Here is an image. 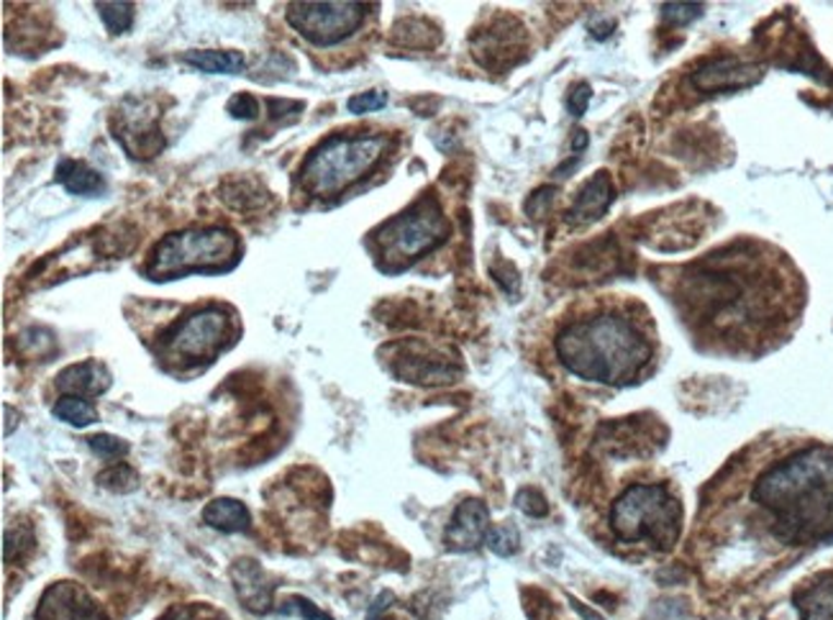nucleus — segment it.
<instances>
[{
    "label": "nucleus",
    "instance_id": "obj_1",
    "mask_svg": "<svg viewBox=\"0 0 833 620\" xmlns=\"http://www.w3.org/2000/svg\"><path fill=\"white\" fill-rule=\"evenodd\" d=\"M833 542V447L816 439L751 443L702 487L690 551L706 580L736 554H795Z\"/></svg>",
    "mask_w": 833,
    "mask_h": 620
},
{
    "label": "nucleus",
    "instance_id": "obj_2",
    "mask_svg": "<svg viewBox=\"0 0 833 620\" xmlns=\"http://www.w3.org/2000/svg\"><path fill=\"white\" fill-rule=\"evenodd\" d=\"M662 290L683 331L708 356L755 360L798 331L808 282L789 254L764 239L736 236L683 265L659 267Z\"/></svg>",
    "mask_w": 833,
    "mask_h": 620
},
{
    "label": "nucleus",
    "instance_id": "obj_3",
    "mask_svg": "<svg viewBox=\"0 0 833 620\" xmlns=\"http://www.w3.org/2000/svg\"><path fill=\"white\" fill-rule=\"evenodd\" d=\"M662 341L641 297L600 293L579 303L554 333V356L567 375L623 390L657 372Z\"/></svg>",
    "mask_w": 833,
    "mask_h": 620
},
{
    "label": "nucleus",
    "instance_id": "obj_4",
    "mask_svg": "<svg viewBox=\"0 0 833 620\" xmlns=\"http://www.w3.org/2000/svg\"><path fill=\"white\" fill-rule=\"evenodd\" d=\"M685 523L683 493L677 479L654 459H628L613 479L600 515V542L623 561L670 557Z\"/></svg>",
    "mask_w": 833,
    "mask_h": 620
},
{
    "label": "nucleus",
    "instance_id": "obj_5",
    "mask_svg": "<svg viewBox=\"0 0 833 620\" xmlns=\"http://www.w3.org/2000/svg\"><path fill=\"white\" fill-rule=\"evenodd\" d=\"M393 149L395 138L390 134H378V131L333 134L303 159L298 185L310 198L333 200L378 172V167L385 162Z\"/></svg>",
    "mask_w": 833,
    "mask_h": 620
},
{
    "label": "nucleus",
    "instance_id": "obj_6",
    "mask_svg": "<svg viewBox=\"0 0 833 620\" xmlns=\"http://www.w3.org/2000/svg\"><path fill=\"white\" fill-rule=\"evenodd\" d=\"M449 233H452V223L441 210L437 195L426 193L413 206L388 218L369 233L367 246L382 272L397 275L439 250Z\"/></svg>",
    "mask_w": 833,
    "mask_h": 620
},
{
    "label": "nucleus",
    "instance_id": "obj_7",
    "mask_svg": "<svg viewBox=\"0 0 833 620\" xmlns=\"http://www.w3.org/2000/svg\"><path fill=\"white\" fill-rule=\"evenodd\" d=\"M242 259L238 236L229 229H185L159 239L149 254L144 275L155 282L175 280L193 272H229Z\"/></svg>",
    "mask_w": 833,
    "mask_h": 620
},
{
    "label": "nucleus",
    "instance_id": "obj_8",
    "mask_svg": "<svg viewBox=\"0 0 833 620\" xmlns=\"http://www.w3.org/2000/svg\"><path fill=\"white\" fill-rule=\"evenodd\" d=\"M231 341V316L221 308L187 313L159 341L162 354L172 356L180 367L211 362Z\"/></svg>",
    "mask_w": 833,
    "mask_h": 620
},
{
    "label": "nucleus",
    "instance_id": "obj_9",
    "mask_svg": "<svg viewBox=\"0 0 833 620\" xmlns=\"http://www.w3.org/2000/svg\"><path fill=\"white\" fill-rule=\"evenodd\" d=\"M367 3H287L285 21L314 47H336L369 16Z\"/></svg>",
    "mask_w": 833,
    "mask_h": 620
},
{
    "label": "nucleus",
    "instance_id": "obj_10",
    "mask_svg": "<svg viewBox=\"0 0 833 620\" xmlns=\"http://www.w3.org/2000/svg\"><path fill=\"white\" fill-rule=\"evenodd\" d=\"M388 369L397 379L421 388H439V385H452L462 377V364L454 354L441 352L418 339L395 341L380 349Z\"/></svg>",
    "mask_w": 833,
    "mask_h": 620
},
{
    "label": "nucleus",
    "instance_id": "obj_11",
    "mask_svg": "<svg viewBox=\"0 0 833 620\" xmlns=\"http://www.w3.org/2000/svg\"><path fill=\"white\" fill-rule=\"evenodd\" d=\"M111 134L132 159H151L164 149L159 108L144 98H126L115 108Z\"/></svg>",
    "mask_w": 833,
    "mask_h": 620
},
{
    "label": "nucleus",
    "instance_id": "obj_12",
    "mask_svg": "<svg viewBox=\"0 0 833 620\" xmlns=\"http://www.w3.org/2000/svg\"><path fill=\"white\" fill-rule=\"evenodd\" d=\"M36 620H108L96 600L75 582H54L41 595Z\"/></svg>",
    "mask_w": 833,
    "mask_h": 620
},
{
    "label": "nucleus",
    "instance_id": "obj_13",
    "mask_svg": "<svg viewBox=\"0 0 833 620\" xmlns=\"http://www.w3.org/2000/svg\"><path fill=\"white\" fill-rule=\"evenodd\" d=\"M764 77V68L757 62H744L738 57H719L695 70L693 85L700 93H726L757 85Z\"/></svg>",
    "mask_w": 833,
    "mask_h": 620
},
{
    "label": "nucleus",
    "instance_id": "obj_14",
    "mask_svg": "<svg viewBox=\"0 0 833 620\" xmlns=\"http://www.w3.org/2000/svg\"><path fill=\"white\" fill-rule=\"evenodd\" d=\"M490 531V510L480 498H467L454 510L446 526V546L452 551H475Z\"/></svg>",
    "mask_w": 833,
    "mask_h": 620
},
{
    "label": "nucleus",
    "instance_id": "obj_15",
    "mask_svg": "<svg viewBox=\"0 0 833 620\" xmlns=\"http://www.w3.org/2000/svg\"><path fill=\"white\" fill-rule=\"evenodd\" d=\"M231 580H234V589L246 610L255 612V616H267L272 610V595L274 587H278V580H272L259 561H234L231 564Z\"/></svg>",
    "mask_w": 833,
    "mask_h": 620
},
{
    "label": "nucleus",
    "instance_id": "obj_16",
    "mask_svg": "<svg viewBox=\"0 0 833 620\" xmlns=\"http://www.w3.org/2000/svg\"><path fill=\"white\" fill-rule=\"evenodd\" d=\"M54 385L57 390L64 392V396L88 400V398L103 396V392L113 385V377L103 364L96 360H88V362L72 364V367L62 369Z\"/></svg>",
    "mask_w": 833,
    "mask_h": 620
},
{
    "label": "nucleus",
    "instance_id": "obj_17",
    "mask_svg": "<svg viewBox=\"0 0 833 620\" xmlns=\"http://www.w3.org/2000/svg\"><path fill=\"white\" fill-rule=\"evenodd\" d=\"M793 603L800 620H833V569L803 582Z\"/></svg>",
    "mask_w": 833,
    "mask_h": 620
},
{
    "label": "nucleus",
    "instance_id": "obj_18",
    "mask_svg": "<svg viewBox=\"0 0 833 620\" xmlns=\"http://www.w3.org/2000/svg\"><path fill=\"white\" fill-rule=\"evenodd\" d=\"M613 200V187L605 172H598L596 178L585 182V187L579 190L575 203L569 208V223L572 226H585L598 221L605 214L608 206Z\"/></svg>",
    "mask_w": 833,
    "mask_h": 620
},
{
    "label": "nucleus",
    "instance_id": "obj_19",
    "mask_svg": "<svg viewBox=\"0 0 833 620\" xmlns=\"http://www.w3.org/2000/svg\"><path fill=\"white\" fill-rule=\"evenodd\" d=\"M203 523L221 534H244L252 526V515L244 502L231 498H216L203 508Z\"/></svg>",
    "mask_w": 833,
    "mask_h": 620
},
{
    "label": "nucleus",
    "instance_id": "obj_20",
    "mask_svg": "<svg viewBox=\"0 0 833 620\" xmlns=\"http://www.w3.org/2000/svg\"><path fill=\"white\" fill-rule=\"evenodd\" d=\"M54 182L68 187L72 195H103L106 178L79 159H62L54 170Z\"/></svg>",
    "mask_w": 833,
    "mask_h": 620
},
{
    "label": "nucleus",
    "instance_id": "obj_21",
    "mask_svg": "<svg viewBox=\"0 0 833 620\" xmlns=\"http://www.w3.org/2000/svg\"><path fill=\"white\" fill-rule=\"evenodd\" d=\"M180 60L208 75H236L244 70V54L234 49H191L180 54Z\"/></svg>",
    "mask_w": 833,
    "mask_h": 620
},
{
    "label": "nucleus",
    "instance_id": "obj_22",
    "mask_svg": "<svg viewBox=\"0 0 833 620\" xmlns=\"http://www.w3.org/2000/svg\"><path fill=\"white\" fill-rule=\"evenodd\" d=\"M52 413H54L57 421L68 423V426H75V428H85V426H90V423L98 421L96 405H93L90 400L75 398V396H62L54 403Z\"/></svg>",
    "mask_w": 833,
    "mask_h": 620
},
{
    "label": "nucleus",
    "instance_id": "obj_23",
    "mask_svg": "<svg viewBox=\"0 0 833 620\" xmlns=\"http://www.w3.org/2000/svg\"><path fill=\"white\" fill-rule=\"evenodd\" d=\"M98 485L113 495H128L139 487V474L128 464H113L98 474Z\"/></svg>",
    "mask_w": 833,
    "mask_h": 620
},
{
    "label": "nucleus",
    "instance_id": "obj_24",
    "mask_svg": "<svg viewBox=\"0 0 833 620\" xmlns=\"http://www.w3.org/2000/svg\"><path fill=\"white\" fill-rule=\"evenodd\" d=\"M98 16L111 34H126L134 24V3H96Z\"/></svg>",
    "mask_w": 833,
    "mask_h": 620
},
{
    "label": "nucleus",
    "instance_id": "obj_25",
    "mask_svg": "<svg viewBox=\"0 0 833 620\" xmlns=\"http://www.w3.org/2000/svg\"><path fill=\"white\" fill-rule=\"evenodd\" d=\"M485 542H488V546L498 554V557H511V554L518 551L520 536H518L516 526H511V523H503V526L490 528Z\"/></svg>",
    "mask_w": 833,
    "mask_h": 620
},
{
    "label": "nucleus",
    "instance_id": "obj_26",
    "mask_svg": "<svg viewBox=\"0 0 833 620\" xmlns=\"http://www.w3.org/2000/svg\"><path fill=\"white\" fill-rule=\"evenodd\" d=\"M159 620H221V612L211 605H172Z\"/></svg>",
    "mask_w": 833,
    "mask_h": 620
},
{
    "label": "nucleus",
    "instance_id": "obj_27",
    "mask_svg": "<svg viewBox=\"0 0 833 620\" xmlns=\"http://www.w3.org/2000/svg\"><path fill=\"white\" fill-rule=\"evenodd\" d=\"M88 447L96 451L98 457L103 459H119L128 451V443L119 439V436H111V434H96L88 439Z\"/></svg>",
    "mask_w": 833,
    "mask_h": 620
},
{
    "label": "nucleus",
    "instance_id": "obj_28",
    "mask_svg": "<svg viewBox=\"0 0 833 620\" xmlns=\"http://www.w3.org/2000/svg\"><path fill=\"white\" fill-rule=\"evenodd\" d=\"M226 111H229L231 119L257 121L259 119V100L249 93H238L226 104Z\"/></svg>",
    "mask_w": 833,
    "mask_h": 620
},
{
    "label": "nucleus",
    "instance_id": "obj_29",
    "mask_svg": "<svg viewBox=\"0 0 833 620\" xmlns=\"http://www.w3.org/2000/svg\"><path fill=\"white\" fill-rule=\"evenodd\" d=\"M385 104H388V93L385 90H367V93L352 95L350 104H346V108H350L354 116H359V113L380 111V108H385Z\"/></svg>",
    "mask_w": 833,
    "mask_h": 620
},
{
    "label": "nucleus",
    "instance_id": "obj_30",
    "mask_svg": "<svg viewBox=\"0 0 833 620\" xmlns=\"http://www.w3.org/2000/svg\"><path fill=\"white\" fill-rule=\"evenodd\" d=\"M280 616H301L303 620H331L321 608H316L314 603L306 597H290L285 605H280Z\"/></svg>",
    "mask_w": 833,
    "mask_h": 620
},
{
    "label": "nucleus",
    "instance_id": "obj_31",
    "mask_svg": "<svg viewBox=\"0 0 833 620\" xmlns=\"http://www.w3.org/2000/svg\"><path fill=\"white\" fill-rule=\"evenodd\" d=\"M267 106H270V116L274 121L280 119V123H287V121H295L298 116L303 113V104H298V100H278V98H270L265 100Z\"/></svg>",
    "mask_w": 833,
    "mask_h": 620
},
{
    "label": "nucleus",
    "instance_id": "obj_32",
    "mask_svg": "<svg viewBox=\"0 0 833 620\" xmlns=\"http://www.w3.org/2000/svg\"><path fill=\"white\" fill-rule=\"evenodd\" d=\"M516 502H518V508L524 510L526 515H531V518H544L547 510H549L547 500L541 498L539 490H520Z\"/></svg>",
    "mask_w": 833,
    "mask_h": 620
},
{
    "label": "nucleus",
    "instance_id": "obj_33",
    "mask_svg": "<svg viewBox=\"0 0 833 620\" xmlns=\"http://www.w3.org/2000/svg\"><path fill=\"white\" fill-rule=\"evenodd\" d=\"M700 5H693V3H677V5H664L662 16L664 19H672L675 24H685V21H693L695 16H700Z\"/></svg>",
    "mask_w": 833,
    "mask_h": 620
},
{
    "label": "nucleus",
    "instance_id": "obj_34",
    "mask_svg": "<svg viewBox=\"0 0 833 620\" xmlns=\"http://www.w3.org/2000/svg\"><path fill=\"white\" fill-rule=\"evenodd\" d=\"M590 95H592V90H590L588 85H577V87H572L569 100H567V104H569V113H572V116H583V113H585V108H588V104H590Z\"/></svg>",
    "mask_w": 833,
    "mask_h": 620
},
{
    "label": "nucleus",
    "instance_id": "obj_35",
    "mask_svg": "<svg viewBox=\"0 0 833 620\" xmlns=\"http://www.w3.org/2000/svg\"><path fill=\"white\" fill-rule=\"evenodd\" d=\"M388 605H390V595H388V593H385V595H380V597H378V603H375L372 608H369L367 620H380V610H382V608H388Z\"/></svg>",
    "mask_w": 833,
    "mask_h": 620
}]
</instances>
